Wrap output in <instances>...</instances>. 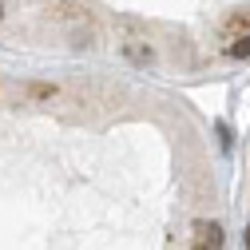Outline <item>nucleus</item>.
<instances>
[{"mask_svg":"<svg viewBox=\"0 0 250 250\" xmlns=\"http://www.w3.org/2000/svg\"><path fill=\"white\" fill-rule=\"evenodd\" d=\"M191 246H195V250H223V227L199 218V223H195V238H191Z\"/></svg>","mask_w":250,"mask_h":250,"instance_id":"nucleus-1","label":"nucleus"},{"mask_svg":"<svg viewBox=\"0 0 250 250\" xmlns=\"http://www.w3.org/2000/svg\"><path fill=\"white\" fill-rule=\"evenodd\" d=\"M123 56H127L135 68H147L151 60H155V48H151V44H143V40H131V44H123Z\"/></svg>","mask_w":250,"mask_h":250,"instance_id":"nucleus-2","label":"nucleus"},{"mask_svg":"<svg viewBox=\"0 0 250 250\" xmlns=\"http://www.w3.org/2000/svg\"><path fill=\"white\" fill-rule=\"evenodd\" d=\"M223 52H227V56H234V60H246V56H250V32L234 36V40H230V44H227Z\"/></svg>","mask_w":250,"mask_h":250,"instance_id":"nucleus-3","label":"nucleus"},{"mask_svg":"<svg viewBox=\"0 0 250 250\" xmlns=\"http://www.w3.org/2000/svg\"><path fill=\"white\" fill-rule=\"evenodd\" d=\"M227 32H250V12H234L227 20Z\"/></svg>","mask_w":250,"mask_h":250,"instance_id":"nucleus-4","label":"nucleus"},{"mask_svg":"<svg viewBox=\"0 0 250 250\" xmlns=\"http://www.w3.org/2000/svg\"><path fill=\"white\" fill-rule=\"evenodd\" d=\"M28 96H40V100H52V96H56V87H52V83H28Z\"/></svg>","mask_w":250,"mask_h":250,"instance_id":"nucleus-5","label":"nucleus"},{"mask_svg":"<svg viewBox=\"0 0 250 250\" xmlns=\"http://www.w3.org/2000/svg\"><path fill=\"white\" fill-rule=\"evenodd\" d=\"M242 242H246V250H250V227H246V238H242Z\"/></svg>","mask_w":250,"mask_h":250,"instance_id":"nucleus-6","label":"nucleus"},{"mask_svg":"<svg viewBox=\"0 0 250 250\" xmlns=\"http://www.w3.org/2000/svg\"><path fill=\"white\" fill-rule=\"evenodd\" d=\"M0 20H4V0H0Z\"/></svg>","mask_w":250,"mask_h":250,"instance_id":"nucleus-7","label":"nucleus"}]
</instances>
